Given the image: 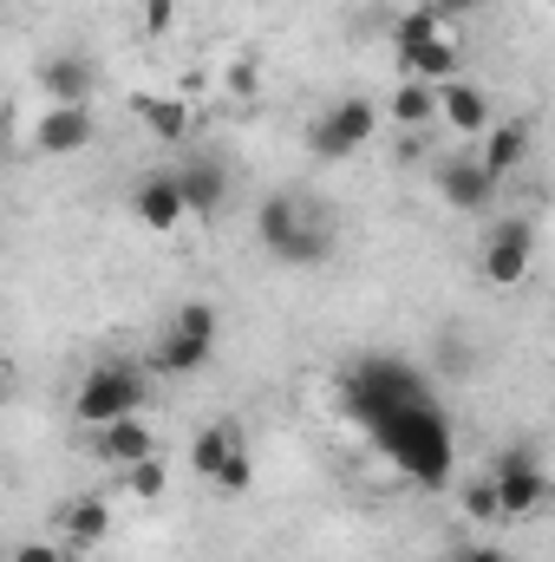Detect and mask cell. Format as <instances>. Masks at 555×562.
Instances as JSON below:
<instances>
[{"label":"cell","instance_id":"25","mask_svg":"<svg viewBox=\"0 0 555 562\" xmlns=\"http://www.w3.org/2000/svg\"><path fill=\"white\" fill-rule=\"evenodd\" d=\"M249 484H256V464H249V451H242V458H236V464H229V477H223V484H216V491H229V497H242V491H249Z\"/></svg>","mask_w":555,"mask_h":562},{"label":"cell","instance_id":"29","mask_svg":"<svg viewBox=\"0 0 555 562\" xmlns=\"http://www.w3.org/2000/svg\"><path fill=\"white\" fill-rule=\"evenodd\" d=\"M444 7V20H457V13H471V7H484V0H438Z\"/></svg>","mask_w":555,"mask_h":562},{"label":"cell","instance_id":"4","mask_svg":"<svg viewBox=\"0 0 555 562\" xmlns=\"http://www.w3.org/2000/svg\"><path fill=\"white\" fill-rule=\"evenodd\" d=\"M144 373L138 367H125V360H99L86 380H79V393H72V413H79V425H112V419H132V413H144Z\"/></svg>","mask_w":555,"mask_h":562},{"label":"cell","instance_id":"23","mask_svg":"<svg viewBox=\"0 0 555 562\" xmlns=\"http://www.w3.org/2000/svg\"><path fill=\"white\" fill-rule=\"evenodd\" d=\"M125 477V491L138 497V504H157L163 491H170V471H163V451L157 458H144V464H132V471H118Z\"/></svg>","mask_w":555,"mask_h":562},{"label":"cell","instance_id":"8","mask_svg":"<svg viewBox=\"0 0 555 562\" xmlns=\"http://www.w3.org/2000/svg\"><path fill=\"white\" fill-rule=\"evenodd\" d=\"M132 210H138L144 229H157V236H177V229L190 223V196H183L177 170H150L138 190H132Z\"/></svg>","mask_w":555,"mask_h":562},{"label":"cell","instance_id":"20","mask_svg":"<svg viewBox=\"0 0 555 562\" xmlns=\"http://www.w3.org/2000/svg\"><path fill=\"white\" fill-rule=\"evenodd\" d=\"M138 119H144V132L163 144H177L190 132V105L183 99H138Z\"/></svg>","mask_w":555,"mask_h":562},{"label":"cell","instance_id":"18","mask_svg":"<svg viewBox=\"0 0 555 562\" xmlns=\"http://www.w3.org/2000/svg\"><path fill=\"white\" fill-rule=\"evenodd\" d=\"M39 86H46V105H86L92 66H86L79 53H53V59L39 66Z\"/></svg>","mask_w":555,"mask_h":562},{"label":"cell","instance_id":"6","mask_svg":"<svg viewBox=\"0 0 555 562\" xmlns=\"http://www.w3.org/2000/svg\"><path fill=\"white\" fill-rule=\"evenodd\" d=\"M380 132V105L373 99H340V105H327L320 119H314V157H327V164H340V157H353V150H366Z\"/></svg>","mask_w":555,"mask_h":562},{"label":"cell","instance_id":"17","mask_svg":"<svg viewBox=\"0 0 555 562\" xmlns=\"http://www.w3.org/2000/svg\"><path fill=\"white\" fill-rule=\"evenodd\" d=\"M386 119L399 132H424V125H444V92L424 86V79H399V92L386 99Z\"/></svg>","mask_w":555,"mask_h":562},{"label":"cell","instance_id":"27","mask_svg":"<svg viewBox=\"0 0 555 562\" xmlns=\"http://www.w3.org/2000/svg\"><path fill=\"white\" fill-rule=\"evenodd\" d=\"M13 562H66V543H13Z\"/></svg>","mask_w":555,"mask_h":562},{"label":"cell","instance_id":"5","mask_svg":"<svg viewBox=\"0 0 555 562\" xmlns=\"http://www.w3.org/2000/svg\"><path fill=\"white\" fill-rule=\"evenodd\" d=\"M497 497H503V524H523V517H543L555 504V477L543 471V458L530 451V445H510L503 458H497Z\"/></svg>","mask_w":555,"mask_h":562},{"label":"cell","instance_id":"12","mask_svg":"<svg viewBox=\"0 0 555 562\" xmlns=\"http://www.w3.org/2000/svg\"><path fill=\"white\" fill-rule=\"evenodd\" d=\"M444 92V125L457 132V138H484L490 125H497V105H490V92L484 86H471V79H451V86H438Z\"/></svg>","mask_w":555,"mask_h":562},{"label":"cell","instance_id":"7","mask_svg":"<svg viewBox=\"0 0 555 562\" xmlns=\"http://www.w3.org/2000/svg\"><path fill=\"white\" fill-rule=\"evenodd\" d=\"M530 262H536V229H530V216H510V223H497V229L484 236V281H490V288H517V281L530 276Z\"/></svg>","mask_w":555,"mask_h":562},{"label":"cell","instance_id":"3","mask_svg":"<svg viewBox=\"0 0 555 562\" xmlns=\"http://www.w3.org/2000/svg\"><path fill=\"white\" fill-rule=\"evenodd\" d=\"M216 307L209 301H190V307H177V321L157 334V347H150V373H163V380H190V373H203L209 367V353H216Z\"/></svg>","mask_w":555,"mask_h":562},{"label":"cell","instance_id":"14","mask_svg":"<svg viewBox=\"0 0 555 562\" xmlns=\"http://www.w3.org/2000/svg\"><path fill=\"white\" fill-rule=\"evenodd\" d=\"M236 458H242V431H236L229 419L203 425V431L190 438V471H196V477H209V484H223Z\"/></svg>","mask_w":555,"mask_h":562},{"label":"cell","instance_id":"1","mask_svg":"<svg viewBox=\"0 0 555 562\" xmlns=\"http://www.w3.org/2000/svg\"><path fill=\"white\" fill-rule=\"evenodd\" d=\"M347 400H353V413L380 431V445L418 471V477H444L451 471V431L438 419V406L424 400V386H418L412 367H399V360H366L353 380H347Z\"/></svg>","mask_w":555,"mask_h":562},{"label":"cell","instance_id":"22","mask_svg":"<svg viewBox=\"0 0 555 562\" xmlns=\"http://www.w3.org/2000/svg\"><path fill=\"white\" fill-rule=\"evenodd\" d=\"M457 504H464L471 524H503V497H497V477H490V471H484V477H464Z\"/></svg>","mask_w":555,"mask_h":562},{"label":"cell","instance_id":"26","mask_svg":"<svg viewBox=\"0 0 555 562\" xmlns=\"http://www.w3.org/2000/svg\"><path fill=\"white\" fill-rule=\"evenodd\" d=\"M144 26L150 33H170L177 26V0H144Z\"/></svg>","mask_w":555,"mask_h":562},{"label":"cell","instance_id":"2","mask_svg":"<svg viewBox=\"0 0 555 562\" xmlns=\"http://www.w3.org/2000/svg\"><path fill=\"white\" fill-rule=\"evenodd\" d=\"M256 236H262V249H269L275 262H287V269H314V262L333 256L327 216L307 210L301 196H269V203L256 210Z\"/></svg>","mask_w":555,"mask_h":562},{"label":"cell","instance_id":"19","mask_svg":"<svg viewBox=\"0 0 555 562\" xmlns=\"http://www.w3.org/2000/svg\"><path fill=\"white\" fill-rule=\"evenodd\" d=\"M177 183H183V196H190V216H216V210L229 203V177H223V164H209V157L183 164Z\"/></svg>","mask_w":555,"mask_h":562},{"label":"cell","instance_id":"11","mask_svg":"<svg viewBox=\"0 0 555 562\" xmlns=\"http://www.w3.org/2000/svg\"><path fill=\"white\" fill-rule=\"evenodd\" d=\"M92 451L112 464V471H132V464H144V458H157V431L144 425V413H132V419H112L92 431Z\"/></svg>","mask_w":555,"mask_h":562},{"label":"cell","instance_id":"13","mask_svg":"<svg viewBox=\"0 0 555 562\" xmlns=\"http://www.w3.org/2000/svg\"><path fill=\"white\" fill-rule=\"evenodd\" d=\"M92 132H99V125H92V105H46L33 138H39L46 157H72V150L92 144Z\"/></svg>","mask_w":555,"mask_h":562},{"label":"cell","instance_id":"24","mask_svg":"<svg viewBox=\"0 0 555 562\" xmlns=\"http://www.w3.org/2000/svg\"><path fill=\"white\" fill-rule=\"evenodd\" d=\"M229 92H236V99H256V92H262V72H256V59H236V66H229Z\"/></svg>","mask_w":555,"mask_h":562},{"label":"cell","instance_id":"9","mask_svg":"<svg viewBox=\"0 0 555 562\" xmlns=\"http://www.w3.org/2000/svg\"><path fill=\"white\" fill-rule=\"evenodd\" d=\"M53 537H59L66 550H92V543H105V537H112V504H105V491L66 497V504L53 510Z\"/></svg>","mask_w":555,"mask_h":562},{"label":"cell","instance_id":"16","mask_svg":"<svg viewBox=\"0 0 555 562\" xmlns=\"http://www.w3.org/2000/svg\"><path fill=\"white\" fill-rule=\"evenodd\" d=\"M523 157H530V125L523 119H497L484 138H477V164L503 183L510 170H523Z\"/></svg>","mask_w":555,"mask_h":562},{"label":"cell","instance_id":"15","mask_svg":"<svg viewBox=\"0 0 555 562\" xmlns=\"http://www.w3.org/2000/svg\"><path fill=\"white\" fill-rule=\"evenodd\" d=\"M457 66H464L457 33H438V40H424V46H406V53H399V72H406V79H424V86H451Z\"/></svg>","mask_w":555,"mask_h":562},{"label":"cell","instance_id":"10","mask_svg":"<svg viewBox=\"0 0 555 562\" xmlns=\"http://www.w3.org/2000/svg\"><path fill=\"white\" fill-rule=\"evenodd\" d=\"M438 190H444V203H451V210H464V216H484V210L497 203V177L477 164V150H471V157L438 164Z\"/></svg>","mask_w":555,"mask_h":562},{"label":"cell","instance_id":"28","mask_svg":"<svg viewBox=\"0 0 555 562\" xmlns=\"http://www.w3.org/2000/svg\"><path fill=\"white\" fill-rule=\"evenodd\" d=\"M457 562H510V557H503V550H490V543H471Z\"/></svg>","mask_w":555,"mask_h":562},{"label":"cell","instance_id":"21","mask_svg":"<svg viewBox=\"0 0 555 562\" xmlns=\"http://www.w3.org/2000/svg\"><path fill=\"white\" fill-rule=\"evenodd\" d=\"M438 33H451V20H444V7H438V0H424V7H412V13H399L393 46L406 53V46H424V40H438Z\"/></svg>","mask_w":555,"mask_h":562}]
</instances>
